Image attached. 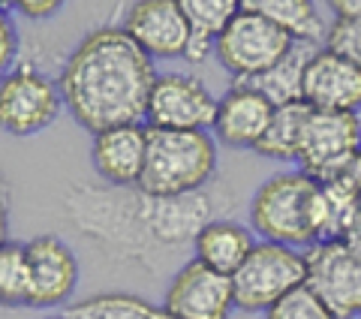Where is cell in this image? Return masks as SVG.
Segmentation results:
<instances>
[{
	"mask_svg": "<svg viewBox=\"0 0 361 319\" xmlns=\"http://www.w3.org/2000/svg\"><path fill=\"white\" fill-rule=\"evenodd\" d=\"M70 220L99 241L111 253L127 259H145V253L157 247H172L184 241H196L199 232L214 223V202L205 190L190 196H148L139 187L121 190H90L75 187L66 196Z\"/></svg>",
	"mask_w": 361,
	"mask_h": 319,
	"instance_id": "obj_2",
	"label": "cell"
},
{
	"mask_svg": "<svg viewBox=\"0 0 361 319\" xmlns=\"http://www.w3.org/2000/svg\"><path fill=\"white\" fill-rule=\"evenodd\" d=\"M16 54H18V30L13 21H9V16H4L0 18V64L13 66Z\"/></svg>",
	"mask_w": 361,
	"mask_h": 319,
	"instance_id": "obj_26",
	"label": "cell"
},
{
	"mask_svg": "<svg viewBox=\"0 0 361 319\" xmlns=\"http://www.w3.org/2000/svg\"><path fill=\"white\" fill-rule=\"evenodd\" d=\"M51 319H66V316H51Z\"/></svg>",
	"mask_w": 361,
	"mask_h": 319,
	"instance_id": "obj_30",
	"label": "cell"
},
{
	"mask_svg": "<svg viewBox=\"0 0 361 319\" xmlns=\"http://www.w3.org/2000/svg\"><path fill=\"white\" fill-rule=\"evenodd\" d=\"M30 262V307H58L78 283V262L58 235H37L25 244Z\"/></svg>",
	"mask_w": 361,
	"mask_h": 319,
	"instance_id": "obj_14",
	"label": "cell"
},
{
	"mask_svg": "<svg viewBox=\"0 0 361 319\" xmlns=\"http://www.w3.org/2000/svg\"><path fill=\"white\" fill-rule=\"evenodd\" d=\"M180 6L190 21V45L184 54L190 64L205 61L217 49V40L241 9L238 0H180Z\"/></svg>",
	"mask_w": 361,
	"mask_h": 319,
	"instance_id": "obj_18",
	"label": "cell"
},
{
	"mask_svg": "<svg viewBox=\"0 0 361 319\" xmlns=\"http://www.w3.org/2000/svg\"><path fill=\"white\" fill-rule=\"evenodd\" d=\"M154 82V58L130 33L123 28H99L66 58L58 88L70 115L99 136L148 118Z\"/></svg>",
	"mask_w": 361,
	"mask_h": 319,
	"instance_id": "obj_1",
	"label": "cell"
},
{
	"mask_svg": "<svg viewBox=\"0 0 361 319\" xmlns=\"http://www.w3.org/2000/svg\"><path fill=\"white\" fill-rule=\"evenodd\" d=\"M193 247H196L199 262H205L208 268L232 277L244 265V259L250 256L256 241L247 226L232 223V220H214L199 232Z\"/></svg>",
	"mask_w": 361,
	"mask_h": 319,
	"instance_id": "obj_17",
	"label": "cell"
},
{
	"mask_svg": "<svg viewBox=\"0 0 361 319\" xmlns=\"http://www.w3.org/2000/svg\"><path fill=\"white\" fill-rule=\"evenodd\" d=\"M265 319H337V316L319 301V295L310 287H301L295 292H289L286 299H280L265 313Z\"/></svg>",
	"mask_w": 361,
	"mask_h": 319,
	"instance_id": "obj_24",
	"label": "cell"
},
{
	"mask_svg": "<svg viewBox=\"0 0 361 319\" xmlns=\"http://www.w3.org/2000/svg\"><path fill=\"white\" fill-rule=\"evenodd\" d=\"M256 13L268 16L274 25H280L295 42L325 45L329 28L319 16V6L310 0H247Z\"/></svg>",
	"mask_w": 361,
	"mask_h": 319,
	"instance_id": "obj_21",
	"label": "cell"
},
{
	"mask_svg": "<svg viewBox=\"0 0 361 319\" xmlns=\"http://www.w3.org/2000/svg\"><path fill=\"white\" fill-rule=\"evenodd\" d=\"M325 49L341 54V58H346V61H353L355 66H361V16H355V18H334L329 25Z\"/></svg>",
	"mask_w": 361,
	"mask_h": 319,
	"instance_id": "obj_25",
	"label": "cell"
},
{
	"mask_svg": "<svg viewBox=\"0 0 361 319\" xmlns=\"http://www.w3.org/2000/svg\"><path fill=\"white\" fill-rule=\"evenodd\" d=\"M0 299L6 307H30V262L27 247L18 241L0 247Z\"/></svg>",
	"mask_w": 361,
	"mask_h": 319,
	"instance_id": "obj_23",
	"label": "cell"
},
{
	"mask_svg": "<svg viewBox=\"0 0 361 319\" xmlns=\"http://www.w3.org/2000/svg\"><path fill=\"white\" fill-rule=\"evenodd\" d=\"M307 283V256L295 247L259 241L232 275L235 307L247 313L271 311L280 299Z\"/></svg>",
	"mask_w": 361,
	"mask_h": 319,
	"instance_id": "obj_6",
	"label": "cell"
},
{
	"mask_svg": "<svg viewBox=\"0 0 361 319\" xmlns=\"http://www.w3.org/2000/svg\"><path fill=\"white\" fill-rule=\"evenodd\" d=\"M16 9L21 16H27V18H49L54 16L61 9L58 0H18Z\"/></svg>",
	"mask_w": 361,
	"mask_h": 319,
	"instance_id": "obj_27",
	"label": "cell"
},
{
	"mask_svg": "<svg viewBox=\"0 0 361 319\" xmlns=\"http://www.w3.org/2000/svg\"><path fill=\"white\" fill-rule=\"evenodd\" d=\"M292 45L295 40L283 28L274 25L268 16L256 13L244 0L238 16L229 21V28L217 40L214 54L223 64V70L235 76V82H253L268 70H274L292 52Z\"/></svg>",
	"mask_w": 361,
	"mask_h": 319,
	"instance_id": "obj_5",
	"label": "cell"
},
{
	"mask_svg": "<svg viewBox=\"0 0 361 319\" xmlns=\"http://www.w3.org/2000/svg\"><path fill=\"white\" fill-rule=\"evenodd\" d=\"M307 283L337 319L361 316V256L343 241L313 244L307 253Z\"/></svg>",
	"mask_w": 361,
	"mask_h": 319,
	"instance_id": "obj_8",
	"label": "cell"
},
{
	"mask_svg": "<svg viewBox=\"0 0 361 319\" xmlns=\"http://www.w3.org/2000/svg\"><path fill=\"white\" fill-rule=\"evenodd\" d=\"M316 181L307 172H280L268 178L253 193L250 202V223L253 229L274 244L286 247H313L316 226H313V205H316Z\"/></svg>",
	"mask_w": 361,
	"mask_h": 319,
	"instance_id": "obj_4",
	"label": "cell"
},
{
	"mask_svg": "<svg viewBox=\"0 0 361 319\" xmlns=\"http://www.w3.org/2000/svg\"><path fill=\"white\" fill-rule=\"evenodd\" d=\"M217 169V145L205 130H157L148 127V160L139 190L172 199L205 190Z\"/></svg>",
	"mask_w": 361,
	"mask_h": 319,
	"instance_id": "obj_3",
	"label": "cell"
},
{
	"mask_svg": "<svg viewBox=\"0 0 361 319\" xmlns=\"http://www.w3.org/2000/svg\"><path fill=\"white\" fill-rule=\"evenodd\" d=\"M271 118H274V102L256 88L235 82L223 94L217 106V121H214V133L220 142L232 148H256L259 139L265 136Z\"/></svg>",
	"mask_w": 361,
	"mask_h": 319,
	"instance_id": "obj_16",
	"label": "cell"
},
{
	"mask_svg": "<svg viewBox=\"0 0 361 319\" xmlns=\"http://www.w3.org/2000/svg\"><path fill=\"white\" fill-rule=\"evenodd\" d=\"M361 151L358 112H310L301 136L298 166L313 181H329Z\"/></svg>",
	"mask_w": 361,
	"mask_h": 319,
	"instance_id": "obj_7",
	"label": "cell"
},
{
	"mask_svg": "<svg viewBox=\"0 0 361 319\" xmlns=\"http://www.w3.org/2000/svg\"><path fill=\"white\" fill-rule=\"evenodd\" d=\"M163 307L175 319H229L235 307L232 277L193 259L175 275Z\"/></svg>",
	"mask_w": 361,
	"mask_h": 319,
	"instance_id": "obj_11",
	"label": "cell"
},
{
	"mask_svg": "<svg viewBox=\"0 0 361 319\" xmlns=\"http://www.w3.org/2000/svg\"><path fill=\"white\" fill-rule=\"evenodd\" d=\"M301 100L316 112H358L361 109V66L322 45L304 73Z\"/></svg>",
	"mask_w": 361,
	"mask_h": 319,
	"instance_id": "obj_13",
	"label": "cell"
},
{
	"mask_svg": "<svg viewBox=\"0 0 361 319\" xmlns=\"http://www.w3.org/2000/svg\"><path fill=\"white\" fill-rule=\"evenodd\" d=\"M123 30L148 58H184L190 21L180 0H139L123 16Z\"/></svg>",
	"mask_w": 361,
	"mask_h": 319,
	"instance_id": "obj_12",
	"label": "cell"
},
{
	"mask_svg": "<svg viewBox=\"0 0 361 319\" xmlns=\"http://www.w3.org/2000/svg\"><path fill=\"white\" fill-rule=\"evenodd\" d=\"M94 166L109 187L133 190L139 187L145 160H148V127L130 124L94 136Z\"/></svg>",
	"mask_w": 361,
	"mask_h": 319,
	"instance_id": "obj_15",
	"label": "cell"
},
{
	"mask_svg": "<svg viewBox=\"0 0 361 319\" xmlns=\"http://www.w3.org/2000/svg\"><path fill=\"white\" fill-rule=\"evenodd\" d=\"M220 100L187 73L157 76L148 100V127L157 130H205L217 121Z\"/></svg>",
	"mask_w": 361,
	"mask_h": 319,
	"instance_id": "obj_10",
	"label": "cell"
},
{
	"mask_svg": "<svg viewBox=\"0 0 361 319\" xmlns=\"http://www.w3.org/2000/svg\"><path fill=\"white\" fill-rule=\"evenodd\" d=\"M63 316L66 319H175L166 307H157L130 292H106L78 304H66Z\"/></svg>",
	"mask_w": 361,
	"mask_h": 319,
	"instance_id": "obj_22",
	"label": "cell"
},
{
	"mask_svg": "<svg viewBox=\"0 0 361 319\" xmlns=\"http://www.w3.org/2000/svg\"><path fill=\"white\" fill-rule=\"evenodd\" d=\"M343 244L353 250L355 256H361V202H358V208L353 214V223H349V229L343 235Z\"/></svg>",
	"mask_w": 361,
	"mask_h": 319,
	"instance_id": "obj_28",
	"label": "cell"
},
{
	"mask_svg": "<svg viewBox=\"0 0 361 319\" xmlns=\"http://www.w3.org/2000/svg\"><path fill=\"white\" fill-rule=\"evenodd\" d=\"M310 112L313 109L304 100L289 102V106H277L265 136L259 139V145L253 151L268 157V160H280V163H292V160L298 163L301 136H304V124H307Z\"/></svg>",
	"mask_w": 361,
	"mask_h": 319,
	"instance_id": "obj_20",
	"label": "cell"
},
{
	"mask_svg": "<svg viewBox=\"0 0 361 319\" xmlns=\"http://www.w3.org/2000/svg\"><path fill=\"white\" fill-rule=\"evenodd\" d=\"M331 13L334 18H355L361 16V0H331Z\"/></svg>",
	"mask_w": 361,
	"mask_h": 319,
	"instance_id": "obj_29",
	"label": "cell"
},
{
	"mask_svg": "<svg viewBox=\"0 0 361 319\" xmlns=\"http://www.w3.org/2000/svg\"><path fill=\"white\" fill-rule=\"evenodd\" d=\"M61 90L33 66H16L0 82V121L13 136L45 130L61 112Z\"/></svg>",
	"mask_w": 361,
	"mask_h": 319,
	"instance_id": "obj_9",
	"label": "cell"
},
{
	"mask_svg": "<svg viewBox=\"0 0 361 319\" xmlns=\"http://www.w3.org/2000/svg\"><path fill=\"white\" fill-rule=\"evenodd\" d=\"M322 45H313V42H295L292 52L280 61L274 70H268L265 76L253 78V82H244L256 88L259 94H265L271 102L277 106H289V102H298L301 100V85H304V73H307V64Z\"/></svg>",
	"mask_w": 361,
	"mask_h": 319,
	"instance_id": "obj_19",
	"label": "cell"
}]
</instances>
